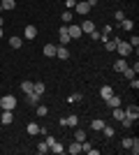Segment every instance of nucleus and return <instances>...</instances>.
<instances>
[{
	"label": "nucleus",
	"instance_id": "obj_37",
	"mask_svg": "<svg viewBox=\"0 0 139 155\" xmlns=\"http://www.w3.org/2000/svg\"><path fill=\"white\" fill-rule=\"evenodd\" d=\"M121 123H123V127H132V123H134V120H132V118H123V120H121Z\"/></svg>",
	"mask_w": 139,
	"mask_h": 155
},
{
	"label": "nucleus",
	"instance_id": "obj_7",
	"mask_svg": "<svg viewBox=\"0 0 139 155\" xmlns=\"http://www.w3.org/2000/svg\"><path fill=\"white\" fill-rule=\"evenodd\" d=\"M37 37V28L35 26H26V30H23V39H35Z\"/></svg>",
	"mask_w": 139,
	"mask_h": 155
},
{
	"label": "nucleus",
	"instance_id": "obj_28",
	"mask_svg": "<svg viewBox=\"0 0 139 155\" xmlns=\"http://www.w3.org/2000/svg\"><path fill=\"white\" fill-rule=\"evenodd\" d=\"M121 28L130 32V30H132V28H134V23H132V21H130V19H123V21H121Z\"/></svg>",
	"mask_w": 139,
	"mask_h": 155
},
{
	"label": "nucleus",
	"instance_id": "obj_12",
	"mask_svg": "<svg viewBox=\"0 0 139 155\" xmlns=\"http://www.w3.org/2000/svg\"><path fill=\"white\" fill-rule=\"evenodd\" d=\"M111 95H114V88H111V86H102V88H100V97H102V100H109Z\"/></svg>",
	"mask_w": 139,
	"mask_h": 155
},
{
	"label": "nucleus",
	"instance_id": "obj_40",
	"mask_svg": "<svg viewBox=\"0 0 139 155\" xmlns=\"http://www.w3.org/2000/svg\"><path fill=\"white\" fill-rule=\"evenodd\" d=\"M130 86H132V91H137V88H139V81H137V79H130Z\"/></svg>",
	"mask_w": 139,
	"mask_h": 155
},
{
	"label": "nucleus",
	"instance_id": "obj_13",
	"mask_svg": "<svg viewBox=\"0 0 139 155\" xmlns=\"http://www.w3.org/2000/svg\"><path fill=\"white\" fill-rule=\"evenodd\" d=\"M93 30H95V23H93L91 19H86L84 23H81V32H88V35H91Z\"/></svg>",
	"mask_w": 139,
	"mask_h": 155
},
{
	"label": "nucleus",
	"instance_id": "obj_18",
	"mask_svg": "<svg viewBox=\"0 0 139 155\" xmlns=\"http://www.w3.org/2000/svg\"><path fill=\"white\" fill-rule=\"evenodd\" d=\"M26 132H28V134H40V132H42V127H40L37 123H28Z\"/></svg>",
	"mask_w": 139,
	"mask_h": 155
},
{
	"label": "nucleus",
	"instance_id": "obj_16",
	"mask_svg": "<svg viewBox=\"0 0 139 155\" xmlns=\"http://www.w3.org/2000/svg\"><path fill=\"white\" fill-rule=\"evenodd\" d=\"M44 56L46 58H56V44H46L44 46Z\"/></svg>",
	"mask_w": 139,
	"mask_h": 155
},
{
	"label": "nucleus",
	"instance_id": "obj_24",
	"mask_svg": "<svg viewBox=\"0 0 139 155\" xmlns=\"http://www.w3.org/2000/svg\"><path fill=\"white\" fill-rule=\"evenodd\" d=\"M65 120H67V127H79V118L74 116V114H72V116H67Z\"/></svg>",
	"mask_w": 139,
	"mask_h": 155
},
{
	"label": "nucleus",
	"instance_id": "obj_33",
	"mask_svg": "<svg viewBox=\"0 0 139 155\" xmlns=\"http://www.w3.org/2000/svg\"><path fill=\"white\" fill-rule=\"evenodd\" d=\"M102 134H104L107 139H111V137H114V127H109V125H104V127H102Z\"/></svg>",
	"mask_w": 139,
	"mask_h": 155
},
{
	"label": "nucleus",
	"instance_id": "obj_21",
	"mask_svg": "<svg viewBox=\"0 0 139 155\" xmlns=\"http://www.w3.org/2000/svg\"><path fill=\"white\" fill-rule=\"evenodd\" d=\"M125 67H127V60L125 58H118L116 63H114V70H116V72H123Z\"/></svg>",
	"mask_w": 139,
	"mask_h": 155
},
{
	"label": "nucleus",
	"instance_id": "obj_5",
	"mask_svg": "<svg viewBox=\"0 0 139 155\" xmlns=\"http://www.w3.org/2000/svg\"><path fill=\"white\" fill-rule=\"evenodd\" d=\"M125 116L132 118V120H137V118H139V107H137V104H130V107L125 109Z\"/></svg>",
	"mask_w": 139,
	"mask_h": 155
},
{
	"label": "nucleus",
	"instance_id": "obj_26",
	"mask_svg": "<svg viewBox=\"0 0 139 155\" xmlns=\"http://www.w3.org/2000/svg\"><path fill=\"white\" fill-rule=\"evenodd\" d=\"M102 127H104V120H102V118H95V120L91 123V130H95V132H98V130H102Z\"/></svg>",
	"mask_w": 139,
	"mask_h": 155
},
{
	"label": "nucleus",
	"instance_id": "obj_4",
	"mask_svg": "<svg viewBox=\"0 0 139 155\" xmlns=\"http://www.w3.org/2000/svg\"><path fill=\"white\" fill-rule=\"evenodd\" d=\"M67 32H70V39H79L84 32H81V26H74V23H67Z\"/></svg>",
	"mask_w": 139,
	"mask_h": 155
},
{
	"label": "nucleus",
	"instance_id": "obj_43",
	"mask_svg": "<svg viewBox=\"0 0 139 155\" xmlns=\"http://www.w3.org/2000/svg\"><path fill=\"white\" fill-rule=\"evenodd\" d=\"M2 35H5V32H2V28H0V39H2Z\"/></svg>",
	"mask_w": 139,
	"mask_h": 155
},
{
	"label": "nucleus",
	"instance_id": "obj_41",
	"mask_svg": "<svg viewBox=\"0 0 139 155\" xmlns=\"http://www.w3.org/2000/svg\"><path fill=\"white\" fill-rule=\"evenodd\" d=\"M123 19H125V14H123V12L118 9V12H116V21H123Z\"/></svg>",
	"mask_w": 139,
	"mask_h": 155
},
{
	"label": "nucleus",
	"instance_id": "obj_9",
	"mask_svg": "<svg viewBox=\"0 0 139 155\" xmlns=\"http://www.w3.org/2000/svg\"><path fill=\"white\" fill-rule=\"evenodd\" d=\"M49 150H51V153H56V155H63V153H65V146H63L60 141H53L51 146H49Z\"/></svg>",
	"mask_w": 139,
	"mask_h": 155
},
{
	"label": "nucleus",
	"instance_id": "obj_38",
	"mask_svg": "<svg viewBox=\"0 0 139 155\" xmlns=\"http://www.w3.org/2000/svg\"><path fill=\"white\" fill-rule=\"evenodd\" d=\"M74 5H77V0H65V7H67V9H74Z\"/></svg>",
	"mask_w": 139,
	"mask_h": 155
},
{
	"label": "nucleus",
	"instance_id": "obj_34",
	"mask_svg": "<svg viewBox=\"0 0 139 155\" xmlns=\"http://www.w3.org/2000/svg\"><path fill=\"white\" fill-rule=\"evenodd\" d=\"M132 143H134V139H130V137H125V139L121 141V146H123V148H127V150H130V146H132Z\"/></svg>",
	"mask_w": 139,
	"mask_h": 155
},
{
	"label": "nucleus",
	"instance_id": "obj_23",
	"mask_svg": "<svg viewBox=\"0 0 139 155\" xmlns=\"http://www.w3.org/2000/svg\"><path fill=\"white\" fill-rule=\"evenodd\" d=\"M111 116L116 118V120H123V118H125V111L121 109V107H114V111H111Z\"/></svg>",
	"mask_w": 139,
	"mask_h": 155
},
{
	"label": "nucleus",
	"instance_id": "obj_35",
	"mask_svg": "<svg viewBox=\"0 0 139 155\" xmlns=\"http://www.w3.org/2000/svg\"><path fill=\"white\" fill-rule=\"evenodd\" d=\"M127 44L132 46V49H137V46H139V37H137V35H134V37H130V39H127Z\"/></svg>",
	"mask_w": 139,
	"mask_h": 155
},
{
	"label": "nucleus",
	"instance_id": "obj_32",
	"mask_svg": "<svg viewBox=\"0 0 139 155\" xmlns=\"http://www.w3.org/2000/svg\"><path fill=\"white\" fill-rule=\"evenodd\" d=\"M21 91L23 93H33V81H23V84H21Z\"/></svg>",
	"mask_w": 139,
	"mask_h": 155
},
{
	"label": "nucleus",
	"instance_id": "obj_3",
	"mask_svg": "<svg viewBox=\"0 0 139 155\" xmlns=\"http://www.w3.org/2000/svg\"><path fill=\"white\" fill-rule=\"evenodd\" d=\"M93 7L88 5V0H79V2H77V5H74V12L77 14H81V16H86L88 12H91Z\"/></svg>",
	"mask_w": 139,
	"mask_h": 155
},
{
	"label": "nucleus",
	"instance_id": "obj_11",
	"mask_svg": "<svg viewBox=\"0 0 139 155\" xmlns=\"http://www.w3.org/2000/svg\"><path fill=\"white\" fill-rule=\"evenodd\" d=\"M60 44H63V46L70 44V32H67V26L60 28Z\"/></svg>",
	"mask_w": 139,
	"mask_h": 155
},
{
	"label": "nucleus",
	"instance_id": "obj_19",
	"mask_svg": "<svg viewBox=\"0 0 139 155\" xmlns=\"http://www.w3.org/2000/svg\"><path fill=\"white\" fill-rule=\"evenodd\" d=\"M104 102H107V104H109V107H111V109H114V107H121V97L116 95V93H114V95L109 97V100H104Z\"/></svg>",
	"mask_w": 139,
	"mask_h": 155
},
{
	"label": "nucleus",
	"instance_id": "obj_2",
	"mask_svg": "<svg viewBox=\"0 0 139 155\" xmlns=\"http://www.w3.org/2000/svg\"><path fill=\"white\" fill-rule=\"evenodd\" d=\"M116 51H118V56H121V58H127V56L132 53V46L127 44V42H123V39H121V42H118V46H116Z\"/></svg>",
	"mask_w": 139,
	"mask_h": 155
},
{
	"label": "nucleus",
	"instance_id": "obj_22",
	"mask_svg": "<svg viewBox=\"0 0 139 155\" xmlns=\"http://www.w3.org/2000/svg\"><path fill=\"white\" fill-rule=\"evenodd\" d=\"M0 5H2V9H16V0H0Z\"/></svg>",
	"mask_w": 139,
	"mask_h": 155
},
{
	"label": "nucleus",
	"instance_id": "obj_10",
	"mask_svg": "<svg viewBox=\"0 0 139 155\" xmlns=\"http://www.w3.org/2000/svg\"><path fill=\"white\" fill-rule=\"evenodd\" d=\"M118 42H121V37L107 39V42H104V49H107V51H116V46H118Z\"/></svg>",
	"mask_w": 139,
	"mask_h": 155
},
{
	"label": "nucleus",
	"instance_id": "obj_39",
	"mask_svg": "<svg viewBox=\"0 0 139 155\" xmlns=\"http://www.w3.org/2000/svg\"><path fill=\"white\" fill-rule=\"evenodd\" d=\"M102 35H107V37H109V35H111V26H104V28H102Z\"/></svg>",
	"mask_w": 139,
	"mask_h": 155
},
{
	"label": "nucleus",
	"instance_id": "obj_30",
	"mask_svg": "<svg viewBox=\"0 0 139 155\" xmlns=\"http://www.w3.org/2000/svg\"><path fill=\"white\" fill-rule=\"evenodd\" d=\"M33 93H37V95H44V84H42V81L33 84Z\"/></svg>",
	"mask_w": 139,
	"mask_h": 155
},
{
	"label": "nucleus",
	"instance_id": "obj_17",
	"mask_svg": "<svg viewBox=\"0 0 139 155\" xmlns=\"http://www.w3.org/2000/svg\"><path fill=\"white\" fill-rule=\"evenodd\" d=\"M26 95H28V104H33V107L40 104V97L42 95H37V93H26Z\"/></svg>",
	"mask_w": 139,
	"mask_h": 155
},
{
	"label": "nucleus",
	"instance_id": "obj_36",
	"mask_svg": "<svg viewBox=\"0 0 139 155\" xmlns=\"http://www.w3.org/2000/svg\"><path fill=\"white\" fill-rule=\"evenodd\" d=\"M84 100V95L81 93H74V95H70V102H81Z\"/></svg>",
	"mask_w": 139,
	"mask_h": 155
},
{
	"label": "nucleus",
	"instance_id": "obj_20",
	"mask_svg": "<svg viewBox=\"0 0 139 155\" xmlns=\"http://www.w3.org/2000/svg\"><path fill=\"white\" fill-rule=\"evenodd\" d=\"M21 44H23V37H16V35L9 37V46H12V49H21Z\"/></svg>",
	"mask_w": 139,
	"mask_h": 155
},
{
	"label": "nucleus",
	"instance_id": "obj_8",
	"mask_svg": "<svg viewBox=\"0 0 139 155\" xmlns=\"http://www.w3.org/2000/svg\"><path fill=\"white\" fill-rule=\"evenodd\" d=\"M12 120H14V114H12V111H7V109H2V116H0V123H2V125H9Z\"/></svg>",
	"mask_w": 139,
	"mask_h": 155
},
{
	"label": "nucleus",
	"instance_id": "obj_1",
	"mask_svg": "<svg viewBox=\"0 0 139 155\" xmlns=\"http://www.w3.org/2000/svg\"><path fill=\"white\" fill-rule=\"evenodd\" d=\"M0 107L7 109V111H14V109H16V97H14V95H5L2 100H0Z\"/></svg>",
	"mask_w": 139,
	"mask_h": 155
},
{
	"label": "nucleus",
	"instance_id": "obj_29",
	"mask_svg": "<svg viewBox=\"0 0 139 155\" xmlns=\"http://www.w3.org/2000/svg\"><path fill=\"white\" fill-rule=\"evenodd\" d=\"M134 74H137V72H134V67H130V65L123 70V77H125V79H134Z\"/></svg>",
	"mask_w": 139,
	"mask_h": 155
},
{
	"label": "nucleus",
	"instance_id": "obj_44",
	"mask_svg": "<svg viewBox=\"0 0 139 155\" xmlns=\"http://www.w3.org/2000/svg\"><path fill=\"white\" fill-rule=\"evenodd\" d=\"M0 109H2V107H0Z\"/></svg>",
	"mask_w": 139,
	"mask_h": 155
},
{
	"label": "nucleus",
	"instance_id": "obj_14",
	"mask_svg": "<svg viewBox=\"0 0 139 155\" xmlns=\"http://www.w3.org/2000/svg\"><path fill=\"white\" fill-rule=\"evenodd\" d=\"M65 150H67V153H72V155H79L81 153V141H74L72 146H67Z\"/></svg>",
	"mask_w": 139,
	"mask_h": 155
},
{
	"label": "nucleus",
	"instance_id": "obj_27",
	"mask_svg": "<svg viewBox=\"0 0 139 155\" xmlns=\"http://www.w3.org/2000/svg\"><path fill=\"white\" fill-rule=\"evenodd\" d=\"M84 139H86V132L79 130V127H74V141H84Z\"/></svg>",
	"mask_w": 139,
	"mask_h": 155
},
{
	"label": "nucleus",
	"instance_id": "obj_6",
	"mask_svg": "<svg viewBox=\"0 0 139 155\" xmlns=\"http://www.w3.org/2000/svg\"><path fill=\"white\" fill-rule=\"evenodd\" d=\"M56 58H60V60H67L70 58V51H67V46H56Z\"/></svg>",
	"mask_w": 139,
	"mask_h": 155
},
{
	"label": "nucleus",
	"instance_id": "obj_42",
	"mask_svg": "<svg viewBox=\"0 0 139 155\" xmlns=\"http://www.w3.org/2000/svg\"><path fill=\"white\" fill-rule=\"evenodd\" d=\"M2 23H5V19H2V16H0V28H2Z\"/></svg>",
	"mask_w": 139,
	"mask_h": 155
},
{
	"label": "nucleus",
	"instance_id": "obj_31",
	"mask_svg": "<svg viewBox=\"0 0 139 155\" xmlns=\"http://www.w3.org/2000/svg\"><path fill=\"white\" fill-rule=\"evenodd\" d=\"M37 153H40V155H46V153H49V146H46V141L37 143Z\"/></svg>",
	"mask_w": 139,
	"mask_h": 155
},
{
	"label": "nucleus",
	"instance_id": "obj_15",
	"mask_svg": "<svg viewBox=\"0 0 139 155\" xmlns=\"http://www.w3.org/2000/svg\"><path fill=\"white\" fill-rule=\"evenodd\" d=\"M72 19H74L72 9H65V12L60 14V21H63V23H72Z\"/></svg>",
	"mask_w": 139,
	"mask_h": 155
},
{
	"label": "nucleus",
	"instance_id": "obj_25",
	"mask_svg": "<svg viewBox=\"0 0 139 155\" xmlns=\"http://www.w3.org/2000/svg\"><path fill=\"white\" fill-rule=\"evenodd\" d=\"M35 114H37V116H40V118H44L46 114H49V109H46L44 104H37V107H35Z\"/></svg>",
	"mask_w": 139,
	"mask_h": 155
}]
</instances>
